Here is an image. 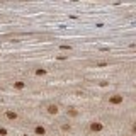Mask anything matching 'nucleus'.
<instances>
[{
    "mask_svg": "<svg viewBox=\"0 0 136 136\" xmlns=\"http://www.w3.org/2000/svg\"><path fill=\"white\" fill-rule=\"evenodd\" d=\"M102 129H104V126H102L100 123H92V124H90V131H92V133H99V131H102Z\"/></svg>",
    "mask_w": 136,
    "mask_h": 136,
    "instance_id": "nucleus-1",
    "label": "nucleus"
},
{
    "mask_svg": "<svg viewBox=\"0 0 136 136\" xmlns=\"http://www.w3.org/2000/svg\"><path fill=\"white\" fill-rule=\"evenodd\" d=\"M36 75H41V77H43V75H46V70H43V68H38V70H36Z\"/></svg>",
    "mask_w": 136,
    "mask_h": 136,
    "instance_id": "nucleus-8",
    "label": "nucleus"
},
{
    "mask_svg": "<svg viewBox=\"0 0 136 136\" xmlns=\"http://www.w3.org/2000/svg\"><path fill=\"white\" fill-rule=\"evenodd\" d=\"M61 129H63V131H70V124H63Z\"/></svg>",
    "mask_w": 136,
    "mask_h": 136,
    "instance_id": "nucleus-10",
    "label": "nucleus"
},
{
    "mask_svg": "<svg viewBox=\"0 0 136 136\" xmlns=\"http://www.w3.org/2000/svg\"><path fill=\"white\" fill-rule=\"evenodd\" d=\"M5 117L10 119V121H14V119H17V112H14V111H7V112H5Z\"/></svg>",
    "mask_w": 136,
    "mask_h": 136,
    "instance_id": "nucleus-3",
    "label": "nucleus"
},
{
    "mask_svg": "<svg viewBox=\"0 0 136 136\" xmlns=\"http://www.w3.org/2000/svg\"><path fill=\"white\" fill-rule=\"evenodd\" d=\"M14 87H15V88H24V87H26V83H24V82H15Z\"/></svg>",
    "mask_w": 136,
    "mask_h": 136,
    "instance_id": "nucleus-6",
    "label": "nucleus"
},
{
    "mask_svg": "<svg viewBox=\"0 0 136 136\" xmlns=\"http://www.w3.org/2000/svg\"><path fill=\"white\" fill-rule=\"evenodd\" d=\"M109 102H111V104H121V102H123V95H119V94H117V95H112V97L109 99Z\"/></svg>",
    "mask_w": 136,
    "mask_h": 136,
    "instance_id": "nucleus-2",
    "label": "nucleus"
},
{
    "mask_svg": "<svg viewBox=\"0 0 136 136\" xmlns=\"http://www.w3.org/2000/svg\"><path fill=\"white\" fill-rule=\"evenodd\" d=\"M68 116L75 117V116H78V112H77V111H75V109H68Z\"/></svg>",
    "mask_w": 136,
    "mask_h": 136,
    "instance_id": "nucleus-7",
    "label": "nucleus"
},
{
    "mask_svg": "<svg viewBox=\"0 0 136 136\" xmlns=\"http://www.w3.org/2000/svg\"><path fill=\"white\" fill-rule=\"evenodd\" d=\"M48 112L49 114H56V112H58V107L56 106H48Z\"/></svg>",
    "mask_w": 136,
    "mask_h": 136,
    "instance_id": "nucleus-5",
    "label": "nucleus"
},
{
    "mask_svg": "<svg viewBox=\"0 0 136 136\" xmlns=\"http://www.w3.org/2000/svg\"><path fill=\"white\" fill-rule=\"evenodd\" d=\"M34 133L39 135V136H44V135H46V129H44L43 126H36V128H34Z\"/></svg>",
    "mask_w": 136,
    "mask_h": 136,
    "instance_id": "nucleus-4",
    "label": "nucleus"
},
{
    "mask_svg": "<svg viewBox=\"0 0 136 136\" xmlns=\"http://www.w3.org/2000/svg\"><path fill=\"white\" fill-rule=\"evenodd\" d=\"M0 136H7V129L5 128H0Z\"/></svg>",
    "mask_w": 136,
    "mask_h": 136,
    "instance_id": "nucleus-9",
    "label": "nucleus"
}]
</instances>
